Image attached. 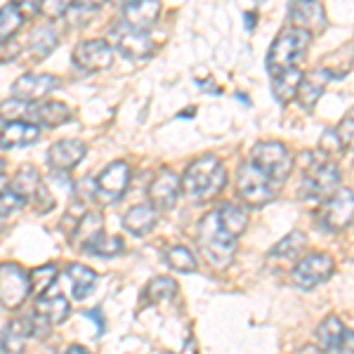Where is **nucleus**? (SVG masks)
I'll return each mask as SVG.
<instances>
[{
    "mask_svg": "<svg viewBox=\"0 0 354 354\" xmlns=\"http://www.w3.org/2000/svg\"><path fill=\"white\" fill-rule=\"evenodd\" d=\"M196 245L210 267L227 270L236 255L239 236L222 222L218 210L203 215L196 227Z\"/></svg>",
    "mask_w": 354,
    "mask_h": 354,
    "instance_id": "1",
    "label": "nucleus"
},
{
    "mask_svg": "<svg viewBox=\"0 0 354 354\" xmlns=\"http://www.w3.org/2000/svg\"><path fill=\"white\" fill-rule=\"evenodd\" d=\"M182 194L192 201H208L218 196L227 185V168L220 158L215 156H201L180 177Z\"/></svg>",
    "mask_w": 354,
    "mask_h": 354,
    "instance_id": "2",
    "label": "nucleus"
},
{
    "mask_svg": "<svg viewBox=\"0 0 354 354\" xmlns=\"http://www.w3.org/2000/svg\"><path fill=\"white\" fill-rule=\"evenodd\" d=\"M312 36L295 26H288L286 31H281L274 38L270 55H267V71L270 76H279V73L288 71V68L300 66L302 57L307 55Z\"/></svg>",
    "mask_w": 354,
    "mask_h": 354,
    "instance_id": "3",
    "label": "nucleus"
},
{
    "mask_svg": "<svg viewBox=\"0 0 354 354\" xmlns=\"http://www.w3.org/2000/svg\"><path fill=\"white\" fill-rule=\"evenodd\" d=\"M236 189L239 196L243 198L245 205L250 208H260V205L270 203L277 192V185L267 177L253 161H245L239 165L236 173Z\"/></svg>",
    "mask_w": 354,
    "mask_h": 354,
    "instance_id": "4",
    "label": "nucleus"
},
{
    "mask_svg": "<svg viewBox=\"0 0 354 354\" xmlns=\"http://www.w3.org/2000/svg\"><path fill=\"white\" fill-rule=\"evenodd\" d=\"M250 161L265 173L274 185H281L290 177L293 170V156H290L288 147L281 142H258L250 153Z\"/></svg>",
    "mask_w": 354,
    "mask_h": 354,
    "instance_id": "5",
    "label": "nucleus"
},
{
    "mask_svg": "<svg viewBox=\"0 0 354 354\" xmlns=\"http://www.w3.org/2000/svg\"><path fill=\"white\" fill-rule=\"evenodd\" d=\"M335 189H340V168L328 158H314L310 168L302 175L300 194L302 198H328Z\"/></svg>",
    "mask_w": 354,
    "mask_h": 354,
    "instance_id": "6",
    "label": "nucleus"
},
{
    "mask_svg": "<svg viewBox=\"0 0 354 354\" xmlns=\"http://www.w3.org/2000/svg\"><path fill=\"white\" fill-rule=\"evenodd\" d=\"M354 222V192L335 189L328 198H324L319 210V225L326 232H342Z\"/></svg>",
    "mask_w": 354,
    "mask_h": 354,
    "instance_id": "7",
    "label": "nucleus"
},
{
    "mask_svg": "<svg viewBox=\"0 0 354 354\" xmlns=\"http://www.w3.org/2000/svg\"><path fill=\"white\" fill-rule=\"evenodd\" d=\"M10 189L19 194L24 201H31L41 213H48V210L55 205V198H53V192H50L48 182L43 180L41 173H38L33 165L19 168V173L15 175Z\"/></svg>",
    "mask_w": 354,
    "mask_h": 354,
    "instance_id": "8",
    "label": "nucleus"
},
{
    "mask_svg": "<svg viewBox=\"0 0 354 354\" xmlns=\"http://www.w3.org/2000/svg\"><path fill=\"white\" fill-rule=\"evenodd\" d=\"M31 293V277L15 262L0 265V305L5 310H19Z\"/></svg>",
    "mask_w": 354,
    "mask_h": 354,
    "instance_id": "9",
    "label": "nucleus"
},
{
    "mask_svg": "<svg viewBox=\"0 0 354 354\" xmlns=\"http://www.w3.org/2000/svg\"><path fill=\"white\" fill-rule=\"evenodd\" d=\"M333 272H335V262L328 253H310L293 267L290 277H293V283L298 288L312 290L322 286L324 281H328Z\"/></svg>",
    "mask_w": 354,
    "mask_h": 354,
    "instance_id": "10",
    "label": "nucleus"
},
{
    "mask_svg": "<svg viewBox=\"0 0 354 354\" xmlns=\"http://www.w3.org/2000/svg\"><path fill=\"white\" fill-rule=\"evenodd\" d=\"M130 185V165L125 161H113L97 175L95 196L102 203H116Z\"/></svg>",
    "mask_w": 354,
    "mask_h": 354,
    "instance_id": "11",
    "label": "nucleus"
},
{
    "mask_svg": "<svg viewBox=\"0 0 354 354\" xmlns=\"http://www.w3.org/2000/svg\"><path fill=\"white\" fill-rule=\"evenodd\" d=\"M109 38H111L113 48H116L123 57H128V59H145V57H149L153 50L149 33L137 31V28L128 26L125 21L111 28Z\"/></svg>",
    "mask_w": 354,
    "mask_h": 354,
    "instance_id": "12",
    "label": "nucleus"
},
{
    "mask_svg": "<svg viewBox=\"0 0 354 354\" xmlns=\"http://www.w3.org/2000/svg\"><path fill=\"white\" fill-rule=\"evenodd\" d=\"M53 290V288H50ZM45 290L43 295L36 298V305H33V317L28 319L31 328H48L55 326V324H62L68 317L71 307H68V300L62 293H50Z\"/></svg>",
    "mask_w": 354,
    "mask_h": 354,
    "instance_id": "13",
    "label": "nucleus"
},
{
    "mask_svg": "<svg viewBox=\"0 0 354 354\" xmlns=\"http://www.w3.org/2000/svg\"><path fill=\"white\" fill-rule=\"evenodd\" d=\"M21 118L33 125H48V128H57V125L66 123L71 118V106L64 102H24V111Z\"/></svg>",
    "mask_w": 354,
    "mask_h": 354,
    "instance_id": "14",
    "label": "nucleus"
},
{
    "mask_svg": "<svg viewBox=\"0 0 354 354\" xmlns=\"http://www.w3.org/2000/svg\"><path fill=\"white\" fill-rule=\"evenodd\" d=\"M290 24L310 36L322 33L326 28V10L319 0H293L290 3Z\"/></svg>",
    "mask_w": 354,
    "mask_h": 354,
    "instance_id": "15",
    "label": "nucleus"
},
{
    "mask_svg": "<svg viewBox=\"0 0 354 354\" xmlns=\"http://www.w3.org/2000/svg\"><path fill=\"white\" fill-rule=\"evenodd\" d=\"M59 88V78L53 73H24L12 85V97L21 102H38Z\"/></svg>",
    "mask_w": 354,
    "mask_h": 354,
    "instance_id": "16",
    "label": "nucleus"
},
{
    "mask_svg": "<svg viewBox=\"0 0 354 354\" xmlns=\"http://www.w3.org/2000/svg\"><path fill=\"white\" fill-rule=\"evenodd\" d=\"M73 64L83 71H104L113 64V48L106 41H85L73 50Z\"/></svg>",
    "mask_w": 354,
    "mask_h": 354,
    "instance_id": "17",
    "label": "nucleus"
},
{
    "mask_svg": "<svg viewBox=\"0 0 354 354\" xmlns=\"http://www.w3.org/2000/svg\"><path fill=\"white\" fill-rule=\"evenodd\" d=\"M88 147L81 140H59L48 149V163L57 173H68L85 158Z\"/></svg>",
    "mask_w": 354,
    "mask_h": 354,
    "instance_id": "18",
    "label": "nucleus"
},
{
    "mask_svg": "<svg viewBox=\"0 0 354 354\" xmlns=\"http://www.w3.org/2000/svg\"><path fill=\"white\" fill-rule=\"evenodd\" d=\"M180 192H182L180 177L173 170H161L149 185V203L156 210H170L175 208Z\"/></svg>",
    "mask_w": 354,
    "mask_h": 354,
    "instance_id": "19",
    "label": "nucleus"
},
{
    "mask_svg": "<svg viewBox=\"0 0 354 354\" xmlns=\"http://www.w3.org/2000/svg\"><path fill=\"white\" fill-rule=\"evenodd\" d=\"M330 73L326 68H314V71L302 73V81L298 85V93H295V100L305 111H312L317 106V102L322 100L324 90H326Z\"/></svg>",
    "mask_w": 354,
    "mask_h": 354,
    "instance_id": "20",
    "label": "nucleus"
},
{
    "mask_svg": "<svg viewBox=\"0 0 354 354\" xmlns=\"http://www.w3.org/2000/svg\"><path fill=\"white\" fill-rule=\"evenodd\" d=\"M161 15V5L158 0H133L123 8V21L128 26L137 28V31H149V28L158 21Z\"/></svg>",
    "mask_w": 354,
    "mask_h": 354,
    "instance_id": "21",
    "label": "nucleus"
},
{
    "mask_svg": "<svg viewBox=\"0 0 354 354\" xmlns=\"http://www.w3.org/2000/svg\"><path fill=\"white\" fill-rule=\"evenodd\" d=\"M41 128L26 121H8L0 128V149H17L38 142Z\"/></svg>",
    "mask_w": 354,
    "mask_h": 354,
    "instance_id": "22",
    "label": "nucleus"
},
{
    "mask_svg": "<svg viewBox=\"0 0 354 354\" xmlns=\"http://www.w3.org/2000/svg\"><path fill=\"white\" fill-rule=\"evenodd\" d=\"M158 222V210L151 203H140L133 205L128 213L123 215V227L133 236H147Z\"/></svg>",
    "mask_w": 354,
    "mask_h": 354,
    "instance_id": "23",
    "label": "nucleus"
},
{
    "mask_svg": "<svg viewBox=\"0 0 354 354\" xmlns=\"http://www.w3.org/2000/svg\"><path fill=\"white\" fill-rule=\"evenodd\" d=\"M71 234H73V243L88 253L90 245L104 234V220H102L100 213H85L83 218H78Z\"/></svg>",
    "mask_w": 354,
    "mask_h": 354,
    "instance_id": "24",
    "label": "nucleus"
},
{
    "mask_svg": "<svg viewBox=\"0 0 354 354\" xmlns=\"http://www.w3.org/2000/svg\"><path fill=\"white\" fill-rule=\"evenodd\" d=\"M28 322H10L0 333V354H24L26 338L31 333Z\"/></svg>",
    "mask_w": 354,
    "mask_h": 354,
    "instance_id": "25",
    "label": "nucleus"
},
{
    "mask_svg": "<svg viewBox=\"0 0 354 354\" xmlns=\"http://www.w3.org/2000/svg\"><path fill=\"white\" fill-rule=\"evenodd\" d=\"M66 277L71 283V293L76 300H83L93 293L95 283H97V274L85 265H68L66 267Z\"/></svg>",
    "mask_w": 354,
    "mask_h": 354,
    "instance_id": "26",
    "label": "nucleus"
},
{
    "mask_svg": "<svg viewBox=\"0 0 354 354\" xmlns=\"http://www.w3.org/2000/svg\"><path fill=\"white\" fill-rule=\"evenodd\" d=\"M302 81V68H288V71L279 73V76H272V93L281 104L295 100V93H298V85Z\"/></svg>",
    "mask_w": 354,
    "mask_h": 354,
    "instance_id": "27",
    "label": "nucleus"
},
{
    "mask_svg": "<svg viewBox=\"0 0 354 354\" xmlns=\"http://www.w3.org/2000/svg\"><path fill=\"white\" fill-rule=\"evenodd\" d=\"M59 43V36H57L55 28L50 26H41L36 31H31V38H28V50H31L33 59H45Z\"/></svg>",
    "mask_w": 354,
    "mask_h": 354,
    "instance_id": "28",
    "label": "nucleus"
},
{
    "mask_svg": "<svg viewBox=\"0 0 354 354\" xmlns=\"http://www.w3.org/2000/svg\"><path fill=\"white\" fill-rule=\"evenodd\" d=\"M342 333H345V326H342L340 319L338 317H326L317 326V333H314V335H317L319 347L326 352V350H333V347L338 345L340 338H342Z\"/></svg>",
    "mask_w": 354,
    "mask_h": 354,
    "instance_id": "29",
    "label": "nucleus"
},
{
    "mask_svg": "<svg viewBox=\"0 0 354 354\" xmlns=\"http://www.w3.org/2000/svg\"><path fill=\"white\" fill-rule=\"evenodd\" d=\"M305 245H307L305 234H302V232H290L270 250V258H277V260L279 258H283V260L298 258L302 250H305Z\"/></svg>",
    "mask_w": 354,
    "mask_h": 354,
    "instance_id": "30",
    "label": "nucleus"
},
{
    "mask_svg": "<svg viewBox=\"0 0 354 354\" xmlns=\"http://www.w3.org/2000/svg\"><path fill=\"white\" fill-rule=\"evenodd\" d=\"M21 21H24V15H21L17 3H10L0 10V45L12 38V33L21 26Z\"/></svg>",
    "mask_w": 354,
    "mask_h": 354,
    "instance_id": "31",
    "label": "nucleus"
},
{
    "mask_svg": "<svg viewBox=\"0 0 354 354\" xmlns=\"http://www.w3.org/2000/svg\"><path fill=\"white\" fill-rule=\"evenodd\" d=\"M165 262L170 265V270L182 272V274H189L196 272V258L189 248L185 245H173V248L165 250Z\"/></svg>",
    "mask_w": 354,
    "mask_h": 354,
    "instance_id": "32",
    "label": "nucleus"
},
{
    "mask_svg": "<svg viewBox=\"0 0 354 354\" xmlns=\"http://www.w3.org/2000/svg\"><path fill=\"white\" fill-rule=\"evenodd\" d=\"M218 213H220L222 222H225V225L230 227V230L236 234V236H241V234L245 232V227H248V218H245V210H241L239 205L225 203V205H220V208H218Z\"/></svg>",
    "mask_w": 354,
    "mask_h": 354,
    "instance_id": "33",
    "label": "nucleus"
},
{
    "mask_svg": "<svg viewBox=\"0 0 354 354\" xmlns=\"http://www.w3.org/2000/svg\"><path fill=\"white\" fill-rule=\"evenodd\" d=\"M123 248H125V245H123L121 236H109V234H102V236L88 248V253L97 255V258H113V255H121Z\"/></svg>",
    "mask_w": 354,
    "mask_h": 354,
    "instance_id": "34",
    "label": "nucleus"
},
{
    "mask_svg": "<svg viewBox=\"0 0 354 354\" xmlns=\"http://www.w3.org/2000/svg\"><path fill=\"white\" fill-rule=\"evenodd\" d=\"M175 293H177V283L170 277H156L149 286H147V298H149L151 302L173 300Z\"/></svg>",
    "mask_w": 354,
    "mask_h": 354,
    "instance_id": "35",
    "label": "nucleus"
},
{
    "mask_svg": "<svg viewBox=\"0 0 354 354\" xmlns=\"http://www.w3.org/2000/svg\"><path fill=\"white\" fill-rule=\"evenodd\" d=\"M31 290L36 295H43L45 290H50L55 286V281H57V267L55 265H43V267H38V270H33L31 274Z\"/></svg>",
    "mask_w": 354,
    "mask_h": 354,
    "instance_id": "36",
    "label": "nucleus"
},
{
    "mask_svg": "<svg viewBox=\"0 0 354 354\" xmlns=\"http://www.w3.org/2000/svg\"><path fill=\"white\" fill-rule=\"evenodd\" d=\"M24 203L26 201L19 196V194L12 192V189H8V192L3 194V196H0V218H10V215L17 213V210H19Z\"/></svg>",
    "mask_w": 354,
    "mask_h": 354,
    "instance_id": "37",
    "label": "nucleus"
},
{
    "mask_svg": "<svg viewBox=\"0 0 354 354\" xmlns=\"http://www.w3.org/2000/svg\"><path fill=\"white\" fill-rule=\"evenodd\" d=\"M76 3V0H43L41 12L48 17V19H59L68 12V8Z\"/></svg>",
    "mask_w": 354,
    "mask_h": 354,
    "instance_id": "38",
    "label": "nucleus"
},
{
    "mask_svg": "<svg viewBox=\"0 0 354 354\" xmlns=\"http://www.w3.org/2000/svg\"><path fill=\"white\" fill-rule=\"evenodd\" d=\"M335 135H338L342 149H347L350 145H354V121H352V118H345L340 128L335 130Z\"/></svg>",
    "mask_w": 354,
    "mask_h": 354,
    "instance_id": "39",
    "label": "nucleus"
},
{
    "mask_svg": "<svg viewBox=\"0 0 354 354\" xmlns=\"http://www.w3.org/2000/svg\"><path fill=\"white\" fill-rule=\"evenodd\" d=\"M335 354H354V330H345L338 345L333 347Z\"/></svg>",
    "mask_w": 354,
    "mask_h": 354,
    "instance_id": "40",
    "label": "nucleus"
},
{
    "mask_svg": "<svg viewBox=\"0 0 354 354\" xmlns=\"http://www.w3.org/2000/svg\"><path fill=\"white\" fill-rule=\"evenodd\" d=\"M17 5H19V10H26L28 15H38L43 0H17Z\"/></svg>",
    "mask_w": 354,
    "mask_h": 354,
    "instance_id": "41",
    "label": "nucleus"
},
{
    "mask_svg": "<svg viewBox=\"0 0 354 354\" xmlns=\"http://www.w3.org/2000/svg\"><path fill=\"white\" fill-rule=\"evenodd\" d=\"M104 3H106V0H76L78 8L88 10V12H97V10H100Z\"/></svg>",
    "mask_w": 354,
    "mask_h": 354,
    "instance_id": "42",
    "label": "nucleus"
},
{
    "mask_svg": "<svg viewBox=\"0 0 354 354\" xmlns=\"http://www.w3.org/2000/svg\"><path fill=\"white\" fill-rule=\"evenodd\" d=\"M298 354H324V350L317 345H305L302 350H298Z\"/></svg>",
    "mask_w": 354,
    "mask_h": 354,
    "instance_id": "43",
    "label": "nucleus"
},
{
    "mask_svg": "<svg viewBox=\"0 0 354 354\" xmlns=\"http://www.w3.org/2000/svg\"><path fill=\"white\" fill-rule=\"evenodd\" d=\"M64 354H93V352H90V350H85L83 345H71V347H68V350H66Z\"/></svg>",
    "mask_w": 354,
    "mask_h": 354,
    "instance_id": "44",
    "label": "nucleus"
},
{
    "mask_svg": "<svg viewBox=\"0 0 354 354\" xmlns=\"http://www.w3.org/2000/svg\"><path fill=\"white\" fill-rule=\"evenodd\" d=\"M8 189H10V182H8V177H3V175H0V196H3V194L8 192Z\"/></svg>",
    "mask_w": 354,
    "mask_h": 354,
    "instance_id": "45",
    "label": "nucleus"
},
{
    "mask_svg": "<svg viewBox=\"0 0 354 354\" xmlns=\"http://www.w3.org/2000/svg\"><path fill=\"white\" fill-rule=\"evenodd\" d=\"M3 170H5V161L0 158V175H3Z\"/></svg>",
    "mask_w": 354,
    "mask_h": 354,
    "instance_id": "46",
    "label": "nucleus"
},
{
    "mask_svg": "<svg viewBox=\"0 0 354 354\" xmlns=\"http://www.w3.org/2000/svg\"><path fill=\"white\" fill-rule=\"evenodd\" d=\"M118 3H121L123 8H125V5H128V3H133V0H118Z\"/></svg>",
    "mask_w": 354,
    "mask_h": 354,
    "instance_id": "47",
    "label": "nucleus"
}]
</instances>
